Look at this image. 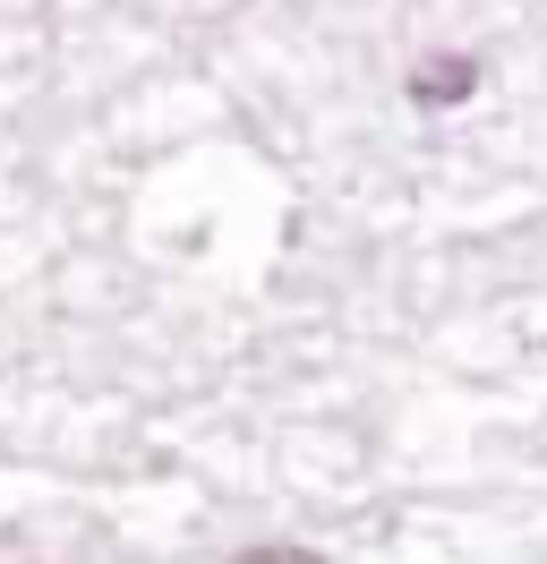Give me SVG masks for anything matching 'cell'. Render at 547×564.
Segmentation results:
<instances>
[{"mask_svg": "<svg viewBox=\"0 0 547 564\" xmlns=\"http://www.w3.org/2000/svg\"><path fill=\"white\" fill-rule=\"evenodd\" d=\"M239 564H317V556H308V547H248Z\"/></svg>", "mask_w": 547, "mask_h": 564, "instance_id": "2", "label": "cell"}, {"mask_svg": "<svg viewBox=\"0 0 547 564\" xmlns=\"http://www.w3.org/2000/svg\"><path fill=\"white\" fill-rule=\"evenodd\" d=\"M479 86V61H462V52H444V61H419V77H410V104H462Z\"/></svg>", "mask_w": 547, "mask_h": 564, "instance_id": "1", "label": "cell"}]
</instances>
